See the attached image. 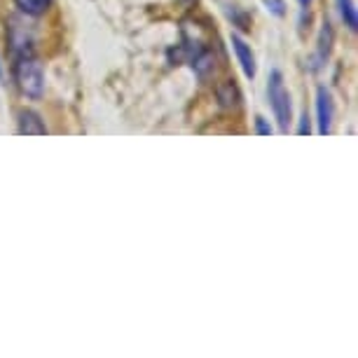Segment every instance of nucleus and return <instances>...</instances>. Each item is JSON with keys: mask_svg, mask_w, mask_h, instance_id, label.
<instances>
[{"mask_svg": "<svg viewBox=\"0 0 358 358\" xmlns=\"http://www.w3.org/2000/svg\"><path fill=\"white\" fill-rule=\"evenodd\" d=\"M15 83L19 92L26 94L29 99H40L45 94V71L43 64L38 59H33V54H24L17 57L15 64Z\"/></svg>", "mask_w": 358, "mask_h": 358, "instance_id": "f257e3e1", "label": "nucleus"}, {"mask_svg": "<svg viewBox=\"0 0 358 358\" xmlns=\"http://www.w3.org/2000/svg\"><path fill=\"white\" fill-rule=\"evenodd\" d=\"M267 96H269V106H272V113L276 117V124H279L281 134H288L290 129V120H293V103H290V94L283 85V76L279 71H272L267 83Z\"/></svg>", "mask_w": 358, "mask_h": 358, "instance_id": "f03ea898", "label": "nucleus"}, {"mask_svg": "<svg viewBox=\"0 0 358 358\" xmlns=\"http://www.w3.org/2000/svg\"><path fill=\"white\" fill-rule=\"evenodd\" d=\"M333 120H335V103H333V94L326 87H319L316 92V122H319L321 136H328L333 131Z\"/></svg>", "mask_w": 358, "mask_h": 358, "instance_id": "7ed1b4c3", "label": "nucleus"}, {"mask_svg": "<svg viewBox=\"0 0 358 358\" xmlns=\"http://www.w3.org/2000/svg\"><path fill=\"white\" fill-rule=\"evenodd\" d=\"M229 43H232V50L236 54V62H239L241 71H244V76L248 80H253L255 73H258V64H255V54L251 50V45H248L241 36H236V33H232Z\"/></svg>", "mask_w": 358, "mask_h": 358, "instance_id": "20e7f679", "label": "nucleus"}, {"mask_svg": "<svg viewBox=\"0 0 358 358\" xmlns=\"http://www.w3.org/2000/svg\"><path fill=\"white\" fill-rule=\"evenodd\" d=\"M17 134H22V136H45L47 127L36 110H26L24 108L17 115Z\"/></svg>", "mask_w": 358, "mask_h": 358, "instance_id": "39448f33", "label": "nucleus"}, {"mask_svg": "<svg viewBox=\"0 0 358 358\" xmlns=\"http://www.w3.org/2000/svg\"><path fill=\"white\" fill-rule=\"evenodd\" d=\"M333 43H335V31H333V24L330 22H323L321 26V33H319V40H316V54H314V71H319L323 64L328 62L330 52H333Z\"/></svg>", "mask_w": 358, "mask_h": 358, "instance_id": "423d86ee", "label": "nucleus"}, {"mask_svg": "<svg viewBox=\"0 0 358 358\" xmlns=\"http://www.w3.org/2000/svg\"><path fill=\"white\" fill-rule=\"evenodd\" d=\"M337 8H340V17H342L344 26H347L351 33H356V29H358V15H356L354 0H337Z\"/></svg>", "mask_w": 358, "mask_h": 358, "instance_id": "0eeeda50", "label": "nucleus"}, {"mask_svg": "<svg viewBox=\"0 0 358 358\" xmlns=\"http://www.w3.org/2000/svg\"><path fill=\"white\" fill-rule=\"evenodd\" d=\"M218 99H220V106H225V108H234V106H239V90H236V85H234V80H227L225 85H220L218 87Z\"/></svg>", "mask_w": 358, "mask_h": 358, "instance_id": "6e6552de", "label": "nucleus"}, {"mask_svg": "<svg viewBox=\"0 0 358 358\" xmlns=\"http://www.w3.org/2000/svg\"><path fill=\"white\" fill-rule=\"evenodd\" d=\"M50 3H52V0H15L19 12H24V15H29V17L45 15L47 8H50Z\"/></svg>", "mask_w": 358, "mask_h": 358, "instance_id": "1a4fd4ad", "label": "nucleus"}, {"mask_svg": "<svg viewBox=\"0 0 358 358\" xmlns=\"http://www.w3.org/2000/svg\"><path fill=\"white\" fill-rule=\"evenodd\" d=\"M262 5H265L274 17H286V3H283V0H262Z\"/></svg>", "mask_w": 358, "mask_h": 358, "instance_id": "9d476101", "label": "nucleus"}, {"mask_svg": "<svg viewBox=\"0 0 358 358\" xmlns=\"http://www.w3.org/2000/svg\"><path fill=\"white\" fill-rule=\"evenodd\" d=\"M295 134H297V136H309V134H312V120H309L307 113L300 115V124H297Z\"/></svg>", "mask_w": 358, "mask_h": 358, "instance_id": "9b49d317", "label": "nucleus"}, {"mask_svg": "<svg viewBox=\"0 0 358 358\" xmlns=\"http://www.w3.org/2000/svg\"><path fill=\"white\" fill-rule=\"evenodd\" d=\"M255 134H258V136H272L274 129L265 117H255Z\"/></svg>", "mask_w": 358, "mask_h": 358, "instance_id": "f8f14e48", "label": "nucleus"}, {"mask_svg": "<svg viewBox=\"0 0 358 358\" xmlns=\"http://www.w3.org/2000/svg\"><path fill=\"white\" fill-rule=\"evenodd\" d=\"M297 3H300V5H302V10H307V8H309V5H312V0H297Z\"/></svg>", "mask_w": 358, "mask_h": 358, "instance_id": "ddd939ff", "label": "nucleus"}, {"mask_svg": "<svg viewBox=\"0 0 358 358\" xmlns=\"http://www.w3.org/2000/svg\"><path fill=\"white\" fill-rule=\"evenodd\" d=\"M0 78H3V69H0Z\"/></svg>", "mask_w": 358, "mask_h": 358, "instance_id": "4468645a", "label": "nucleus"}, {"mask_svg": "<svg viewBox=\"0 0 358 358\" xmlns=\"http://www.w3.org/2000/svg\"><path fill=\"white\" fill-rule=\"evenodd\" d=\"M185 3H192V0H185Z\"/></svg>", "mask_w": 358, "mask_h": 358, "instance_id": "2eb2a0df", "label": "nucleus"}]
</instances>
